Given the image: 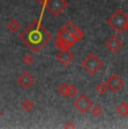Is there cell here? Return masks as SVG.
<instances>
[{
  "label": "cell",
  "mask_w": 128,
  "mask_h": 129,
  "mask_svg": "<svg viewBox=\"0 0 128 129\" xmlns=\"http://www.w3.org/2000/svg\"><path fill=\"white\" fill-rule=\"evenodd\" d=\"M36 1H37L38 4L42 6V15H43V12H44V10H45V8H46V4H47L48 0H36Z\"/></svg>",
  "instance_id": "obj_21"
},
{
  "label": "cell",
  "mask_w": 128,
  "mask_h": 129,
  "mask_svg": "<svg viewBox=\"0 0 128 129\" xmlns=\"http://www.w3.org/2000/svg\"><path fill=\"white\" fill-rule=\"evenodd\" d=\"M7 28H8V30L11 31V33H17V31L19 30V28H20V23H19L17 19H11V20H9L8 24H7Z\"/></svg>",
  "instance_id": "obj_11"
},
{
  "label": "cell",
  "mask_w": 128,
  "mask_h": 129,
  "mask_svg": "<svg viewBox=\"0 0 128 129\" xmlns=\"http://www.w3.org/2000/svg\"><path fill=\"white\" fill-rule=\"evenodd\" d=\"M107 23L115 31H117L118 34H121L127 28L128 16L122 9H118L107 19Z\"/></svg>",
  "instance_id": "obj_2"
},
{
  "label": "cell",
  "mask_w": 128,
  "mask_h": 129,
  "mask_svg": "<svg viewBox=\"0 0 128 129\" xmlns=\"http://www.w3.org/2000/svg\"><path fill=\"white\" fill-rule=\"evenodd\" d=\"M64 128H75V126L71 122H66L65 125H64Z\"/></svg>",
  "instance_id": "obj_22"
},
{
  "label": "cell",
  "mask_w": 128,
  "mask_h": 129,
  "mask_svg": "<svg viewBox=\"0 0 128 129\" xmlns=\"http://www.w3.org/2000/svg\"><path fill=\"white\" fill-rule=\"evenodd\" d=\"M19 38L34 53H38L52 39L51 33L42 25L41 19L34 20L20 33Z\"/></svg>",
  "instance_id": "obj_1"
},
{
  "label": "cell",
  "mask_w": 128,
  "mask_h": 129,
  "mask_svg": "<svg viewBox=\"0 0 128 129\" xmlns=\"http://www.w3.org/2000/svg\"><path fill=\"white\" fill-rule=\"evenodd\" d=\"M106 84H107L108 89H109L111 92L117 93L118 91H120L122 89V86L125 85V82L120 76L117 75V74H112V75L109 76V79L107 80Z\"/></svg>",
  "instance_id": "obj_6"
},
{
  "label": "cell",
  "mask_w": 128,
  "mask_h": 129,
  "mask_svg": "<svg viewBox=\"0 0 128 129\" xmlns=\"http://www.w3.org/2000/svg\"><path fill=\"white\" fill-rule=\"evenodd\" d=\"M78 88L75 85H73V84L69 85V98H74L78 94Z\"/></svg>",
  "instance_id": "obj_19"
},
{
  "label": "cell",
  "mask_w": 128,
  "mask_h": 129,
  "mask_svg": "<svg viewBox=\"0 0 128 129\" xmlns=\"http://www.w3.org/2000/svg\"><path fill=\"white\" fill-rule=\"evenodd\" d=\"M127 109H128V103H127Z\"/></svg>",
  "instance_id": "obj_25"
},
{
  "label": "cell",
  "mask_w": 128,
  "mask_h": 129,
  "mask_svg": "<svg viewBox=\"0 0 128 129\" xmlns=\"http://www.w3.org/2000/svg\"><path fill=\"white\" fill-rule=\"evenodd\" d=\"M57 92L62 96H69V85L66 83H62L57 89Z\"/></svg>",
  "instance_id": "obj_15"
},
{
  "label": "cell",
  "mask_w": 128,
  "mask_h": 129,
  "mask_svg": "<svg viewBox=\"0 0 128 129\" xmlns=\"http://www.w3.org/2000/svg\"><path fill=\"white\" fill-rule=\"evenodd\" d=\"M126 30L128 31V24H127V28H126Z\"/></svg>",
  "instance_id": "obj_24"
},
{
  "label": "cell",
  "mask_w": 128,
  "mask_h": 129,
  "mask_svg": "<svg viewBox=\"0 0 128 129\" xmlns=\"http://www.w3.org/2000/svg\"><path fill=\"white\" fill-rule=\"evenodd\" d=\"M21 108H23L26 112H30V111L35 108V103H34L30 99H26V100H24L23 103H21Z\"/></svg>",
  "instance_id": "obj_13"
},
{
  "label": "cell",
  "mask_w": 128,
  "mask_h": 129,
  "mask_svg": "<svg viewBox=\"0 0 128 129\" xmlns=\"http://www.w3.org/2000/svg\"><path fill=\"white\" fill-rule=\"evenodd\" d=\"M23 62H24L25 65L29 66V65H31V64L34 63V57L30 55V54H26V55L24 56V58H23Z\"/></svg>",
  "instance_id": "obj_20"
},
{
  "label": "cell",
  "mask_w": 128,
  "mask_h": 129,
  "mask_svg": "<svg viewBox=\"0 0 128 129\" xmlns=\"http://www.w3.org/2000/svg\"><path fill=\"white\" fill-rule=\"evenodd\" d=\"M17 82L19 83V85H20L21 88L28 89V88H30V86L34 84V82H35V79H34V76L31 75L29 72L25 71V72H23V73L18 76Z\"/></svg>",
  "instance_id": "obj_9"
},
{
  "label": "cell",
  "mask_w": 128,
  "mask_h": 129,
  "mask_svg": "<svg viewBox=\"0 0 128 129\" xmlns=\"http://www.w3.org/2000/svg\"><path fill=\"white\" fill-rule=\"evenodd\" d=\"M63 28H65L68 31H70V33H72V34H74V31L77 30V29L79 28V27L75 25L73 21H68L65 25L63 26Z\"/></svg>",
  "instance_id": "obj_17"
},
{
  "label": "cell",
  "mask_w": 128,
  "mask_h": 129,
  "mask_svg": "<svg viewBox=\"0 0 128 129\" xmlns=\"http://www.w3.org/2000/svg\"><path fill=\"white\" fill-rule=\"evenodd\" d=\"M57 37L62 38L63 41H65L66 43H69L70 45H72V46L78 42L77 39H75V37L73 36V34L70 33V31H68L65 28H63V27L57 31Z\"/></svg>",
  "instance_id": "obj_10"
},
{
  "label": "cell",
  "mask_w": 128,
  "mask_h": 129,
  "mask_svg": "<svg viewBox=\"0 0 128 129\" xmlns=\"http://www.w3.org/2000/svg\"><path fill=\"white\" fill-rule=\"evenodd\" d=\"M91 113H92V116H94V117H99L102 113V108L98 105L92 106V108H91Z\"/></svg>",
  "instance_id": "obj_18"
},
{
  "label": "cell",
  "mask_w": 128,
  "mask_h": 129,
  "mask_svg": "<svg viewBox=\"0 0 128 129\" xmlns=\"http://www.w3.org/2000/svg\"><path fill=\"white\" fill-rule=\"evenodd\" d=\"M82 68L85 72H88L91 75H94L103 68V62L95 55L94 53H90L85 56V58L81 63Z\"/></svg>",
  "instance_id": "obj_3"
},
{
  "label": "cell",
  "mask_w": 128,
  "mask_h": 129,
  "mask_svg": "<svg viewBox=\"0 0 128 129\" xmlns=\"http://www.w3.org/2000/svg\"><path fill=\"white\" fill-rule=\"evenodd\" d=\"M73 106L75 107V109L81 113H85L92 108L93 102L88 98L85 94H80L79 98L73 102Z\"/></svg>",
  "instance_id": "obj_5"
},
{
  "label": "cell",
  "mask_w": 128,
  "mask_h": 129,
  "mask_svg": "<svg viewBox=\"0 0 128 129\" xmlns=\"http://www.w3.org/2000/svg\"><path fill=\"white\" fill-rule=\"evenodd\" d=\"M108 90V86L107 84L105 82H100L97 84V86H95V91H97L98 94H100V95H102V94L106 93V91Z\"/></svg>",
  "instance_id": "obj_16"
},
{
  "label": "cell",
  "mask_w": 128,
  "mask_h": 129,
  "mask_svg": "<svg viewBox=\"0 0 128 129\" xmlns=\"http://www.w3.org/2000/svg\"><path fill=\"white\" fill-rule=\"evenodd\" d=\"M1 115H2V112H1V110H0V117H1Z\"/></svg>",
  "instance_id": "obj_23"
},
{
  "label": "cell",
  "mask_w": 128,
  "mask_h": 129,
  "mask_svg": "<svg viewBox=\"0 0 128 129\" xmlns=\"http://www.w3.org/2000/svg\"><path fill=\"white\" fill-rule=\"evenodd\" d=\"M122 46H124V44H122L121 39L118 38L117 36L109 37L106 42V48L112 54H116L118 51H120L122 48Z\"/></svg>",
  "instance_id": "obj_7"
},
{
  "label": "cell",
  "mask_w": 128,
  "mask_h": 129,
  "mask_svg": "<svg viewBox=\"0 0 128 129\" xmlns=\"http://www.w3.org/2000/svg\"><path fill=\"white\" fill-rule=\"evenodd\" d=\"M74 57H75L74 54L71 53L69 49H62V51H60L57 53V55H56V59H57L63 66H69L73 62Z\"/></svg>",
  "instance_id": "obj_8"
},
{
  "label": "cell",
  "mask_w": 128,
  "mask_h": 129,
  "mask_svg": "<svg viewBox=\"0 0 128 129\" xmlns=\"http://www.w3.org/2000/svg\"><path fill=\"white\" fill-rule=\"evenodd\" d=\"M117 112L120 117L125 118L128 116V109H127V103L125 102H121L119 106L117 107Z\"/></svg>",
  "instance_id": "obj_14"
},
{
  "label": "cell",
  "mask_w": 128,
  "mask_h": 129,
  "mask_svg": "<svg viewBox=\"0 0 128 129\" xmlns=\"http://www.w3.org/2000/svg\"><path fill=\"white\" fill-rule=\"evenodd\" d=\"M55 47L58 49H70L71 47H72V45H70L69 43H66L65 41H63L62 38H60V37H56V41H55Z\"/></svg>",
  "instance_id": "obj_12"
},
{
  "label": "cell",
  "mask_w": 128,
  "mask_h": 129,
  "mask_svg": "<svg viewBox=\"0 0 128 129\" xmlns=\"http://www.w3.org/2000/svg\"><path fill=\"white\" fill-rule=\"evenodd\" d=\"M68 7L69 2L66 0H48L47 4H46V8L55 17L60 16L64 10L68 9Z\"/></svg>",
  "instance_id": "obj_4"
}]
</instances>
